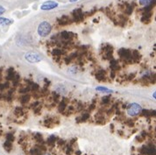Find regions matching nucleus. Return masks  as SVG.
I'll return each instance as SVG.
<instances>
[{"label": "nucleus", "instance_id": "obj_1", "mask_svg": "<svg viewBox=\"0 0 156 155\" xmlns=\"http://www.w3.org/2000/svg\"><path fill=\"white\" fill-rule=\"evenodd\" d=\"M112 53H113V46L110 44L103 45L100 49L101 55L103 56L104 60H110L111 59H113Z\"/></svg>", "mask_w": 156, "mask_h": 155}, {"label": "nucleus", "instance_id": "obj_2", "mask_svg": "<svg viewBox=\"0 0 156 155\" xmlns=\"http://www.w3.org/2000/svg\"><path fill=\"white\" fill-rule=\"evenodd\" d=\"M52 30L51 25L47 21H43L39 24L38 27V33L41 37H46L47 36Z\"/></svg>", "mask_w": 156, "mask_h": 155}, {"label": "nucleus", "instance_id": "obj_3", "mask_svg": "<svg viewBox=\"0 0 156 155\" xmlns=\"http://www.w3.org/2000/svg\"><path fill=\"white\" fill-rule=\"evenodd\" d=\"M141 155H155V145L154 144L149 143L147 145H143L138 149Z\"/></svg>", "mask_w": 156, "mask_h": 155}, {"label": "nucleus", "instance_id": "obj_4", "mask_svg": "<svg viewBox=\"0 0 156 155\" xmlns=\"http://www.w3.org/2000/svg\"><path fill=\"white\" fill-rule=\"evenodd\" d=\"M126 109H127V113L131 116H135L137 115H139L141 112V106L138 105V103H130L126 106Z\"/></svg>", "mask_w": 156, "mask_h": 155}, {"label": "nucleus", "instance_id": "obj_5", "mask_svg": "<svg viewBox=\"0 0 156 155\" xmlns=\"http://www.w3.org/2000/svg\"><path fill=\"white\" fill-rule=\"evenodd\" d=\"M75 38H76V33L74 34V32H67V31H63L59 34V39H61V40H64V41H74V39Z\"/></svg>", "mask_w": 156, "mask_h": 155}, {"label": "nucleus", "instance_id": "obj_6", "mask_svg": "<svg viewBox=\"0 0 156 155\" xmlns=\"http://www.w3.org/2000/svg\"><path fill=\"white\" fill-rule=\"evenodd\" d=\"M72 16H73V20L76 23H80L83 21L84 19V14L82 13V11L81 8L74 10L72 12Z\"/></svg>", "mask_w": 156, "mask_h": 155}, {"label": "nucleus", "instance_id": "obj_7", "mask_svg": "<svg viewBox=\"0 0 156 155\" xmlns=\"http://www.w3.org/2000/svg\"><path fill=\"white\" fill-rule=\"evenodd\" d=\"M25 59L31 62V63H36V62H39L42 60V58L38 54V53H28L25 54Z\"/></svg>", "mask_w": 156, "mask_h": 155}, {"label": "nucleus", "instance_id": "obj_8", "mask_svg": "<svg viewBox=\"0 0 156 155\" xmlns=\"http://www.w3.org/2000/svg\"><path fill=\"white\" fill-rule=\"evenodd\" d=\"M60 123V120L57 117H48L46 118L44 121V125L48 128H52L53 126H55Z\"/></svg>", "mask_w": 156, "mask_h": 155}, {"label": "nucleus", "instance_id": "obj_9", "mask_svg": "<svg viewBox=\"0 0 156 155\" xmlns=\"http://www.w3.org/2000/svg\"><path fill=\"white\" fill-rule=\"evenodd\" d=\"M96 79L99 81H107V75L106 71L104 69H99L96 72Z\"/></svg>", "mask_w": 156, "mask_h": 155}, {"label": "nucleus", "instance_id": "obj_10", "mask_svg": "<svg viewBox=\"0 0 156 155\" xmlns=\"http://www.w3.org/2000/svg\"><path fill=\"white\" fill-rule=\"evenodd\" d=\"M72 22H73L72 19L68 16H66V15H63L60 18H58V24L60 25H61V26H65V25H70Z\"/></svg>", "mask_w": 156, "mask_h": 155}, {"label": "nucleus", "instance_id": "obj_11", "mask_svg": "<svg viewBox=\"0 0 156 155\" xmlns=\"http://www.w3.org/2000/svg\"><path fill=\"white\" fill-rule=\"evenodd\" d=\"M58 6V4L56 2H53V1H47V2H45L42 5H41V9L44 10V11H46V10H52L55 7Z\"/></svg>", "mask_w": 156, "mask_h": 155}, {"label": "nucleus", "instance_id": "obj_12", "mask_svg": "<svg viewBox=\"0 0 156 155\" xmlns=\"http://www.w3.org/2000/svg\"><path fill=\"white\" fill-rule=\"evenodd\" d=\"M131 56L133 60V63H138L141 60V54L138 50H132L131 51Z\"/></svg>", "mask_w": 156, "mask_h": 155}, {"label": "nucleus", "instance_id": "obj_13", "mask_svg": "<svg viewBox=\"0 0 156 155\" xmlns=\"http://www.w3.org/2000/svg\"><path fill=\"white\" fill-rule=\"evenodd\" d=\"M67 51L63 48H54L52 50V54L53 56H57V57H61L63 55H66Z\"/></svg>", "mask_w": 156, "mask_h": 155}, {"label": "nucleus", "instance_id": "obj_14", "mask_svg": "<svg viewBox=\"0 0 156 155\" xmlns=\"http://www.w3.org/2000/svg\"><path fill=\"white\" fill-rule=\"evenodd\" d=\"M110 69H111L112 71L117 72V71L120 70L121 67L119 66V63H118V61H117V60L111 59V60H110Z\"/></svg>", "mask_w": 156, "mask_h": 155}, {"label": "nucleus", "instance_id": "obj_15", "mask_svg": "<svg viewBox=\"0 0 156 155\" xmlns=\"http://www.w3.org/2000/svg\"><path fill=\"white\" fill-rule=\"evenodd\" d=\"M113 21H117L116 25H118L120 26H124V25H125V23L127 21V18L124 17V15H119L117 18V19H114Z\"/></svg>", "mask_w": 156, "mask_h": 155}, {"label": "nucleus", "instance_id": "obj_16", "mask_svg": "<svg viewBox=\"0 0 156 155\" xmlns=\"http://www.w3.org/2000/svg\"><path fill=\"white\" fill-rule=\"evenodd\" d=\"M89 117H90L89 113V112H85V113H83L80 117H77V118H76V122H77V123H84V122L88 121V120L89 119Z\"/></svg>", "mask_w": 156, "mask_h": 155}, {"label": "nucleus", "instance_id": "obj_17", "mask_svg": "<svg viewBox=\"0 0 156 155\" xmlns=\"http://www.w3.org/2000/svg\"><path fill=\"white\" fill-rule=\"evenodd\" d=\"M151 18H152V12H148V13L143 14L142 18H141V21L144 24H149L151 22Z\"/></svg>", "mask_w": 156, "mask_h": 155}, {"label": "nucleus", "instance_id": "obj_18", "mask_svg": "<svg viewBox=\"0 0 156 155\" xmlns=\"http://www.w3.org/2000/svg\"><path fill=\"white\" fill-rule=\"evenodd\" d=\"M15 75H16V72H15L14 68L10 67V68L7 70V76H6V79H7L8 81H12L13 78L15 77Z\"/></svg>", "mask_w": 156, "mask_h": 155}, {"label": "nucleus", "instance_id": "obj_19", "mask_svg": "<svg viewBox=\"0 0 156 155\" xmlns=\"http://www.w3.org/2000/svg\"><path fill=\"white\" fill-rule=\"evenodd\" d=\"M33 137H34V139L37 141L38 144H45L44 138H43V137H42V135L40 133H35L33 135Z\"/></svg>", "mask_w": 156, "mask_h": 155}, {"label": "nucleus", "instance_id": "obj_20", "mask_svg": "<svg viewBox=\"0 0 156 155\" xmlns=\"http://www.w3.org/2000/svg\"><path fill=\"white\" fill-rule=\"evenodd\" d=\"M58 138H57V137H55V136H50L48 138H47V140H46V143H47V145H49L50 147H53V146H54V144H55V142H56V140H57Z\"/></svg>", "mask_w": 156, "mask_h": 155}, {"label": "nucleus", "instance_id": "obj_21", "mask_svg": "<svg viewBox=\"0 0 156 155\" xmlns=\"http://www.w3.org/2000/svg\"><path fill=\"white\" fill-rule=\"evenodd\" d=\"M30 154L31 155H43L44 153L39 150V148L36 145L35 147H33V148H32L31 150H30Z\"/></svg>", "mask_w": 156, "mask_h": 155}, {"label": "nucleus", "instance_id": "obj_22", "mask_svg": "<svg viewBox=\"0 0 156 155\" xmlns=\"http://www.w3.org/2000/svg\"><path fill=\"white\" fill-rule=\"evenodd\" d=\"M4 149L7 151V152H11L12 150V142H10L8 140H6L4 143Z\"/></svg>", "mask_w": 156, "mask_h": 155}, {"label": "nucleus", "instance_id": "obj_23", "mask_svg": "<svg viewBox=\"0 0 156 155\" xmlns=\"http://www.w3.org/2000/svg\"><path fill=\"white\" fill-rule=\"evenodd\" d=\"M25 112H24V109L23 108L21 107H17L14 110V115L17 116V117H21L22 116H24Z\"/></svg>", "mask_w": 156, "mask_h": 155}, {"label": "nucleus", "instance_id": "obj_24", "mask_svg": "<svg viewBox=\"0 0 156 155\" xmlns=\"http://www.w3.org/2000/svg\"><path fill=\"white\" fill-rule=\"evenodd\" d=\"M39 94H40V97H46L50 94V91H49V89L46 87H43L39 90Z\"/></svg>", "mask_w": 156, "mask_h": 155}, {"label": "nucleus", "instance_id": "obj_25", "mask_svg": "<svg viewBox=\"0 0 156 155\" xmlns=\"http://www.w3.org/2000/svg\"><path fill=\"white\" fill-rule=\"evenodd\" d=\"M30 99H31V95L28 94H25L24 95H22L20 97V102L22 104H26L30 101Z\"/></svg>", "mask_w": 156, "mask_h": 155}, {"label": "nucleus", "instance_id": "obj_26", "mask_svg": "<svg viewBox=\"0 0 156 155\" xmlns=\"http://www.w3.org/2000/svg\"><path fill=\"white\" fill-rule=\"evenodd\" d=\"M11 23H13V20L4 18H0V25H11Z\"/></svg>", "mask_w": 156, "mask_h": 155}, {"label": "nucleus", "instance_id": "obj_27", "mask_svg": "<svg viewBox=\"0 0 156 155\" xmlns=\"http://www.w3.org/2000/svg\"><path fill=\"white\" fill-rule=\"evenodd\" d=\"M133 6H134V4H127V5H126L125 9L124 10V11L127 15L131 14V12H132V11H133V8H134Z\"/></svg>", "mask_w": 156, "mask_h": 155}, {"label": "nucleus", "instance_id": "obj_28", "mask_svg": "<svg viewBox=\"0 0 156 155\" xmlns=\"http://www.w3.org/2000/svg\"><path fill=\"white\" fill-rule=\"evenodd\" d=\"M110 95H107V96H104L102 98V104L106 106V105H109L110 102Z\"/></svg>", "mask_w": 156, "mask_h": 155}, {"label": "nucleus", "instance_id": "obj_29", "mask_svg": "<svg viewBox=\"0 0 156 155\" xmlns=\"http://www.w3.org/2000/svg\"><path fill=\"white\" fill-rule=\"evenodd\" d=\"M19 81H20V75H19L18 74H16L15 77H14L13 80H12L13 86H14V87H17V86L19 84Z\"/></svg>", "mask_w": 156, "mask_h": 155}, {"label": "nucleus", "instance_id": "obj_30", "mask_svg": "<svg viewBox=\"0 0 156 155\" xmlns=\"http://www.w3.org/2000/svg\"><path fill=\"white\" fill-rule=\"evenodd\" d=\"M150 112H151V110H149V109H141V112L139 115L141 116H146L148 118V117H151Z\"/></svg>", "mask_w": 156, "mask_h": 155}, {"label": "nucleus", "instance_id": "obj_31", "mask_svg": "<svg viewBox=\"0 0 156 155\" xmlns=\"http://www.w3.org/2000/svg\"><path fill=\"white\" fill-rule=\"evenodd\" d=\"M5 137H6V140H8V141H10V142H13V141L15 140V137H14L13 133H11V132L7 133Z\"/></svg>", "mask_w": 156, "mask_h": 155}, {"label": "nucleus", "instance_id": "obj_32", "mask_svg": "<svg viewBox=\"0 0 156 155\" xmlns=\"http://www.w3.org/2000/svg\"><path fill=\"white\" fill-rule=\"evenodd\" d=\"M124 123H125V124H126L127 126H129V127H133L134 124H135L133 119H125V120H124Z\"/></svg>", "mask_w": 156, "mask_h": 155}, {"label": "nucleus", "instance_id": "obj_33", "mask_svg": "<svg viewBox=\"0 0 156 155\" xmlns=\"http://www.w3.org/2000/svg\"><path fill=\"white\" fill-rule=\"evenodd\" d=\"M30 89H31L32 91H37V90L39 89V84L32 82V83L31 84V88H30Z\"/></svg>", "mask_w": 156, "mask_h": 155}, {"label": "nucleus", "instance_id": "obj_34", "mask_svg": "<svg viewBox=\"0 0 156 155\" xmlns=\"http://www.w3.org/2000/svg\"><path fill=\"white\" fill-rule=\"evenodd\" d=\"M30 90H31V89H30V87L27 86V87H25V88H21L19 89V92H20V93H23V94H27Z\"/></svg>", "mask_w": 156, "mask_h": 155}, {"label": "nucleus", "instance_id": "obj_35", "mask_svg": "<svg viewBox=\"0 0 156 155\" xmlns=\"http://www.w3.org/2000/svg\"><path fill=\"white\" fill-rule=\"evenodd\" d=\"M41 104H39L36 108H34L33 109V110H34V114L35 115H39L40 114V111H41Z\"/></svg>", "mask_w": 156, "mask_h": 155}, {"label": "nucleus", "instance_id": "obj_36", "mask_svg": "<svg viewBox=\"0 0 156 155\" xmlns=\"http://www.w3.org/2000/svg\"><path fill=\"white\" fill-rule=\"evenodd\" d=\"M66 148H67L66 149V154L67 155H71L73 153V148H72V146L69 145V144H67Z\"/></svg>", "mask_w": 156, "mask_h": 155}, {"label": "nucleus", "instance_id": "obj_37", "mask_svg": "<svg viewBox=\"0 0 156 155\" xmlns=\"http://www.w3.org/2000/svg\"><path fill=\"white\" fill-rule=\"evenodd\" d=\"M96 90H97V91H100V92H111V90H110V89L107 88H103V87H97V88H96Z\"/></svg>", "mask_w": 156, "mask_h": 155}, {"label": "nucleus", "instance_id": "obj_38", "mask_svg": "<svg viewBox=\"0 0 156 155\" xmlns=\"http://www.w3.org/2000/svg\"><path fill=\"white\" fill-rule=\"evenodd\" d=\"M9 86H10L9 82H5V83L0 84V91H3V90H4L5 88H8Z\"/></svg>", "mask_w": 156, "mask_h": 155}, {"label": "nucleus", "instance_id": "obj_39", "mask_svg": "<svg viewBox=\"0 0 156 155\" xmlns=\"http://www.w3.org/2000/svg\"><path fill=\"white\" fill-rule=\"evenodd\" d=\"M135 76H136V73H132V74H130L128 76H126V80H127L128 81H132V80L135 78Z\"/></svg>", "mask_w": 156, "mask_h": 155}, {"label": "nucleus", "instance_id": "obj_40", "mask_svg": "<svg viewBox=\"0 0 156 155\" xmlns=\"http://www.w3.org/2000/svg\"><path fill=\"white\" fill-rule=\"evenodd\" d=\"M96 123L97 124H101V125H103L107 123V120L105 118H102V119H99V120H96Z\"/></svg>", "mask_w": 156, "mask_h": 155}, {"label": "nucleus", "instance_id": "obj_41", "mask_svg": "<svg viewBox=\"0 0 156 155\" xmlns=\"http://www.w3.org/2000/svg\"><path fill=\"white\" fill-rule=\"evenodd\" d=\"M56 142H57L58 145H60V146H61V147H63V146L66 144V141H65L64 139H57Z\"/></svg>", "mask_w": 156, "mask_h": 155}, {"label": "nucleus", "instance_id": "obj_42", "mask_svg": "<svg viewBox=\"0 0 156 155\" xmlns=\"http://www.w3.org/2000/svg\"><path fill=\"white\" fill-rule=\"evenodd\" d=\"M83 109H84V105H83L82 102H79V103L76 105V111H82Z\"/></svg>", "mask_w": 156, "mask_h": 155}, {"label": "nucleus", "instance_id": "obj_43", "mask_svg": "<svg viewBox=\"0 0 156 155\" xmlns=\"http://www.w3.org/2000/svg\"><path fill=\"white\" fill-rule=\"evenodd\" d=\"M151 1L152 0H139V4H141V5H147L148 4H150L151 3Z\"/></svg>", "mask_w": 156, "mask_h": 155}, {"label": "nucleus", "instance_id": "obj_44", "mask_svg": "<svg viewBox=\"0 0 156 155\" xmlns=\"http://www.w3.org/2000/svg\"><path fill=\"white\" fill-rule=\"evenodd\" d=\"M136 140H137L138 142H139V143H140V142H143L144 140H145V138L142 135H140V134H139L138 136H137V137H136Z\"/></svg>", "mask_w": 156, "mask_h": 155}, {"label": "nucleus", "instance_id": "obj_45", "mask_svg": "<svg viewBox=\"0 0 156 155\" xmlns=\"http://www.w3.org/2000/svg\"><path fill=\"white\" fill-rule=\"evenodd\" d=\"M95 109H96V104H95V103H92V104L89 105V109H88V112L89 113L90 111L94 110Z\"/></svg>", "mask_w": 156, "mask_h": 155}, {"label": "nucleus", "instance_id": "obj_46", "mask_svg": "<svg viewBox=\"0 0 156 155\" xmlns=\"http://www.w3.org/2000/svg\"><path fill=\"white\" fill-rule=\"evenodd\" d=\"M64 61H65L66 64H70V63H72V60H71V59L69 58V56H66V57L64 58Z\"/></svg>", "mask_w": 156, "mask_h": 155}, {"label": "nucleus", "instance_id": "obj_47", "mask_svg": "<svg viewBox=\"0 0 156 155\" xmlns=\"http://www.w3.org/2000/svg\"><path fill=\"white\" fill-rule=\"evenodd\" d=\"M39 104H40V103H39V102H38V101H37V102H35L32 103V104H31V106H30V108H32V109H34V108H36V107H37Z\"/></svg>", "mask_w": 156, "mask_h": 155}, {"label": "nucleus", "instance_id": "obj_48", "mask_svg": "<svg viewBox=\"0 0 156 155\" xmlns=\"http://www.w3.org/2000/svg\"><path fill=\"white\" fill-rule=\"evenodd\" d=\"M44 81H45V86H44V87H46V88H47V87L50 85V83H51L50 81L47 80V79H44Z\"/></svg>", "mask_w": 156, "mask_h": 155}, {"label": "nucleus", "instance_id": "obj_49", "mask_svg": "<svg viewBox=\"0 0 156 155\" xmlns=\"http://www.w3.org/2000/svg\"><path fill=\"white\" fill-rule=\"evenodd\" d=\"M75 142H76V138H72V139L69 141V145H71V146H72V145H73Z\"/></svg>", "mask_w": 156, "mask_h": 155}, {"label": "nucleus", "instance_id": "obj_50", "mask_svg": "<svg viewBox=\"0 0 156 155\" xmlns=\"http://www.w3.org/2000/svg\"><path fill=\"white\" fill-rule=\"evenodd\" d=\"M115 76H116V72H115V71L110 70V77H111L112 79H114V78H115Z\"/></svg>", "mask_w": 156, "mask_h": 155}, {"label": "nucleus", "instance_id": "obj_51", "mask_svg": "<svg viewBox=\"0 0 156 155\" xmlns=\"http://www.w3.org/2000/svg\"><path fill=\"white\" fill-rule=\"evenodd\" d=\"M4 11H5V9H4L3 6H1V5H0V15H2Z\"/></svg>", "mask_w": 156, "mask_h": 155}, {"label": "nucleus", "instance_id": "obj_52", "mask_svg": "<svg viewBox=\"0 0 156 155\" xmlns=\"http://www.w3.org/2000/svg\"><path fill=\"white\" fill-rule=\"evenodd\" d=\"M123 130H117V134L120 136V137H124V134H123Z\"/></svg>", "mask_w": 156, "mask_h": 155}, {"label": "nucleus", "instance_id": "obj_53", "mask_svg": "<svg viewBox=\"0 0 156 155\" xmlns=\"http://www.w3.org/2000/svg\"><path fill=\"white\" fill-rule=\"evenodd\" d=\"M110 130H111V132H114V124H110Z\"/></svg>", "mask_w": 156, "mask_h": 155}, {"label": "nucleus", "instance_id": "obj_54", "mask_svg": "<svg viewBox=\"0 0 156 155\" xmlns=\"http://www.w3.org/2000/svg\"><path fill=\"white\" fill-rule=\"evenodd\" d=\"M74 153H75V155H81V154H82V152H81L80 151H75Z\"/></svg>", "mask_w": 156, "mask_h": 155}, {"label": "nucleus", "instance_id": "obj_55", "mask_svg": "<svg viewBox=\"0 0 156 155\" xmlns=\"http://www.w3.org/2000/svg\"><path fill=\"white\" fill-rule=\"evenodd\" d=\"M71 2H74V1H77V0H70Z\"/></svg>", "mask_w": 156, "mask_h": 155}, {"label": "nucleus", "instance_id": "obj_56", "mask_svg": "<svg viewBox=\"0 0 156 155\" xmlns=\"http://www.w3.org/2000/svg\"><path fill=\"white\" fill-rule=\"evenodd\" d=\"M46 155H50V154H46Z\"/></svg>", "mask_w": 156, "mask_h": 155}]
</instances>
